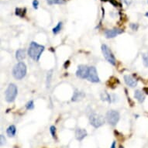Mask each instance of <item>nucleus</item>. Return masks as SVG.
Wrapping results in <instances>:
<instances>
[{"label": "nucleus", "instance_id": "1", "mask_svg": "<svg viewBox=\"0 0 148 148\" xmlns=\"http://www.w3.org/2000/svg\"><path fill=\"white\" fill-rule=\"evenodd\" d=\"M45 47L40 44H37L36 42H31L28 48V55L34 61H39L42 53L44 52Z\"/></svg>", "mask_w": 148, "mask_h": 148}, {"label": "nucleus", "instance_id": "2", "mask_svg": "<svg viewBox=\"0 0 148 148\" xmlns=\"http://www.w3.org/2000/svg\"><path fill=\"white\" fill-rule=\"evenodd\" d=\"M27 75V65L25 63L20 61L14 66L12 69V75L17 80H21Z\"/></svg>", "mask_w": 148, "mask_h": 148}, {"label": "nucleus", "instance_id": "3", "mask_svg": "<svg viewBox=\"0 0 148 148\" xmlns=\"http://www.w3.org/2000/svg\"><path fill=\"white\" fill-rule=\"evenodd\" d=\"M17 93H18L17 86L13 83H11V84L9 85L8 88L5 90V100L8 102H12L16 99V98L17 96Z\"/></svg>", "mask_w": 148, "mask_h": 148}, {"label": "nucleus", "instance_id": "4", "mask_svg": "<svg viewBox=\"0 0 148 148\" xmlns=\"http://www.w3.org/2000/svg\"><path fill=\"white\" fill-rule=\"evenodd\" d=\"M89 123L95 128H99L102 125H104L106 123V119H105V117L102 116V115L97 114V113H92L89 116Z\"/></svg>", "mask_w": 148, "mask_h": 148}, {"label": "nucleus", "instance_id": "5", "mask_svg": "<svg viewBox=\"0 0 148 148\" xmlns=\"http://www.w3.org/2000/svg\"><path fill=\"white\" fill-rule=\"evenodd\" d=\"M101 49H102V54H103L105 59L112 65H116V58H115V56L113 55L112 51L109 49V47L107 46L106 44H102Z\"/></svg>", "mask_w": 148, "mask_h": 148}, {"label": "nucleus", "instance_id": "6", "mask_svg": "<svg viewBox=\"0 0 148 148\" xmlns=\"http://www.w3.org/2000/svg\"><path fill=\"white\" fill-rule=\"evenodd\" d=\"M106 119L109 125L115 126L119 120V113L116 110H109L106 113Z\"/></svg>", "mask_w": 148, "mask_h": 148}, {"label": "nucleus", "instance_id": "7", "mask_svg": "<svg viewBox=\"0 0 148 148\" xmlns=\"http://www.w3.org/2000/svg\"><path fill=\"white\" fill-rule=\"evenodd\" d=\"M89 73V67L81 64L78 67L76 71V76L81 79H87Z\"/></svg>", "mask_w": 148, "mask_h": 148}, {"label": "nucleus", "instance_id": "8", "mask_svg": "<svg viewBox=\"0 0 148 148\" xmlns=\"http://www.w3.org/2000/svg\"><path fill=\"white\" fill-rule=\"evenodd\" d=\"M88 80L93 83H98L100 82V79L98 75V72L96 68L95 67H89V73H88Z\"/></svg>", "mask_w": 148, "mask_h": 148}, {"label": "nucleus", "instance_id": "9", "mask_svg": "<svg viewBox=\"0 0 148 148\" xmlns=\"http://www.w3.org/2000/svg\"><path fill=\"white\" fill-rule=\"evenodd\" d=\"M123 30L119 28H115L112 29H107L105 31V35L106 36V38H114L118 35H120L123 33Z\"/></svg>", "mask_w": 148, "mask_h": 148}, {"label": "nucleus", "instance_id": "10", "mask_svg": "<svg viewBox=\"0 0 148 148\" xmlns=\"http://www.w3.org/2000/svg\"><path fill=\"white\" fill-rule=\"evenodd\" d=\"M124 81H125L126 85L131 88L136 87L137 85V82H138L136 78H134L131 75H128L124 76Z\"/></svg>", "mask_w": 148, "mask_h": 148}, {"label": "nucleus", "instance_id": "11", "mask_svg": "<svg viewBox=\"0 0 148 148\" xmlns=\"http://www.w3.org/2000/svg\"><path fill=\"white\" fill-rule=\"evenodd\" d=\"M87 131L85 129L78 128L75 131V137L78 140H82L83 139L87 136Z\"/></svg>", "mask_w": 148, "mask_h": 148}, {"label": "nucleus", "instance_id": "12", "mask_svg": "<svg viewBox=\"0 0 148 148\" xmlns=\"http://www.w3.org/2000/svg\"><path fill=\"white\" fill-rule=\"evenodd\" d=\"M85 93L82 92H78V91H75L74 92V95H73L72 98H71V101L72 102H78L80 101L85 97Z\"/></svg>", "mask_w": 148, "mask_h": 148}, {"label": "nucleus", "instance_id": "13", "mask_svg": "<svg viewBox=\"0 0 148 148\" xmlns=\"http://www.w3.org/2000/svg\"><path fill=\"white\" fill-rule=\"evenodd\" d=\"M26 58V51L24 49H19L16 52V58L17 61H22Z\"/></svg>", "mask_w": 148, "mask_h": 148}, {"label": "nucleus", "instance_id": "14", "mask_svg": "<svg viewBox=\"0 0 148 148\" xmlns=\"http://www.w3.org/2000/svg\"><path fill=\"white\" fill-rule=\"evenodd\" d=\"M134 97L138 100L140 102H143L145 100V95L140 90H136L134 92Z\"/></svg>", "mask_w": 148, "mask_h": 148}, {"label": "nucleus", "instance_id": "15", "mask_svg": "<svg viewBox=\"0 0 148 148\" xmlns=\"http://www.w3.org/2000/svg\"><path fill=\"white\" fill-rule=\"evenodd\" d=\"M6 134L10 137H14L16 134V128L14 125H11L6 130Z\"/></svg>", "mask_w": 148, "mask_h": 148}, {"label": "nucleus", "instance_id": "16", "mask_svg": "<svg viewBox=\"0 0 148 148\" xmlns=\"http://www.w3.org/2000/svg\"><path fill=\"white\" fill-rule=\"evenodd\" d=\"M101 99L102 101L108 102H112V95H109V93H107L106 92H103L101 94Z\"/></svg>", "mask_w": 148, "mask_h": 148}, {"label": "nucleus", "instance_id": "17", "mask_svg": "<svg viewBox=\"0 0 148 148\" xmlns=\"http://www.w3.org/2000/svg\"><path fill=\"white\" fill-rule=\"evenodd\" d=\"M26 12H27L26 8H24V9H23V8H16V15L18 16L21 17V18H23L25 16Z\"/></svg>", "mask_w": 148, "mask_h": 148}, {"label": "nucleus", "instance_id": "18", "mask_svg": "<svg viewBox=\"0 0 148 148\" xmlns=\"http://www.w3.org/2000/svg\"><path fill=\"white\" fill-rule=\"evenodd\" d=\"M47 3L50 5H53V4H58V5H61V4H64L65 1L64 0H47Z\"/></svg>", "mask_w": 148, "mask_h": 148}, {"label": "nucleus", "instance_id": "19", "mask_svg": "<svg viewBox=\"0 0 148 148\" xmlns=\"http://www.w3.org/2000/svg\"><path fill=\"white\" fill-rule=\"evenodd\" d=\"M61 28H62V22H59L56 27L53 28V29H52L53 30V34H58L61 30Z\"/></svg>", "mask_w": 148, "mask_h": 148}, {"label": "nucleus", "instance_id": "20", "mask_svg": "<svg viewBox=\"0 0 148 148\" xmlns=\"http://www.w3.org/2000/svg\"><path fill=\"white\" fill-rule=\"evenodd\" d=\"M51 77H52V71H49V72L47 73V88H50Z\"/></svg>", "mask_w": 148, "mask_h": 148}, {"label": "nucleus", "instance_id": "21", "mask_svg": "<svg viewBox=\"0 0 148 148\" xmlns=\"http://www.w3.org/2000/svg\"><path fill=\"white\" fill-rule=\"evenodd\" d=\"M143 61L144 66L148 68V52L143 54Z\"/></svg>", "mask_w": 148, "mask_h": 148}, {"label": "nucleus", "instance_id": "22", "mask_svg": "<svg viewBox=\"0 0 148 148\" xmlns=\"http://www.w3.org/2000/svg\"><path fill=\"white\" fill-rule=\"evenodd\" d=\"M26 109H28V110H32V109H34V101H29V102H27V104H26Z\"/></svg>", "mask_w": 148, "mask_h": 148}, {"label": "nucleus", "instance_id": "23", "mask_svg": "<svg viewBox=\"0 0 148 148\" xmlns=\"http://www.w3.org/2000/svg\"><path fill=\"white\" fill-rule=\"evenodd\" d=\"M50 132L53 138H55L56 137V127L54 126H51L50 128Z\"/></svg>", "mask_w": 148, "mask_h": 148}, {"label": "nucleus", "instance_id": "24", "mask_svg": "<svg viewBox=\"0 0 148 148\" xmlns=\"http://www.w3.org/2000/svg\"><path fill=\"white\" fill-rule=\"evenodd\" d=\"M5 143H6V139L5 138V136H3V134H1V136H0V144L1 146L5 145Z\"/></svg>", "mask_w": 148, "mask_h": 148}, {"label": "nucleus", "instance_id": "25", "mask_svg": "<svg viewBox=\"0 0 148 148\" xmlns=\"http://www.w3.org/2000/svg\"><path fill=\"white\" fill-rule=\"evenodd\" d=\"M130 28H131L134 31H136L139 28V25L137 23H131L130 24Z\"/></svg>", "mask_w": 148, "mask_h": 148}, {"label": "nucleus", "instance_id": "26", "mask_svg": "<svg viewBox=\"0 0 148 148\" xmlns=\"http://www.w3.org/2000/svg\"><path fill=\"white\" fill-rule=\"evenodd\" d=\"M38 5H39V2H38V0H34V1H33V7H34L35 10H37V9H38Z\"/></svg>", "mask_w": 148, "mask_h": 148}, {"label": "nucleus", "instance_id": "27", "mask_svg": "<svg viewBox=\"0 0 148 148\" xmlns=\"http://www.w3.org/2000/svg\"><path fill=\"white\" fill-rule=\"evenodd\" d=\"M123 2L126 3V5H130V4H131L132 0H123Z\"/></svg>", "mask_w": 148, "mask_h": 148}, {"label": "nucleus", "instance_id": "28", "mask_svg": "<svg viewBox=\"0 0 148 148\" xmlns=\"http://www.w3.org/2000/svg\"><path fill=\"white\" fill-rule=\"evenodd\" d=\"M110 148H116V141H113Z\"/></svg>", "mask_w": 148, "mask_h": 148}, {"label": "nucleus", "instance_id": "29", "mask_svg": "<svg viewBox=\"0 0 148 148\" xmlns=\"http://www.w3.org/2000/svg\"><path fill=\"white\" fill-rule=\"evenodd\" d=\"M145 16H147V17H148V12H146Z\"/></svg>", "mask_w": 148, "mask_h": 148}, {"label": "nucleus", "instance_id": "30", "mask_svg": "<svg viewBox=\"0 0 148 148\" xmlns=\"http://www.w3.org/2000/svg\"><path fill=\"white\" fill-rule=\"evenodd\" d=\"M119 148H124L123 147H122V146H120V147H119Z\"/></svg>", "mask_w": 148, "mask_h": 148}, {"label": "nucleus", "instance_id": "31", "mask_svg": "<svg viewBox=\"0 0 148 148\" xmlns=\"http://www.w3.org/2000/svg\"><path fill=\"white\" fill-rule=\"evenodd\" d=\"M147 3H148V2H147Z\"/></svg>", "mask_w": 148, "mask_h": 148}]
</instances>
